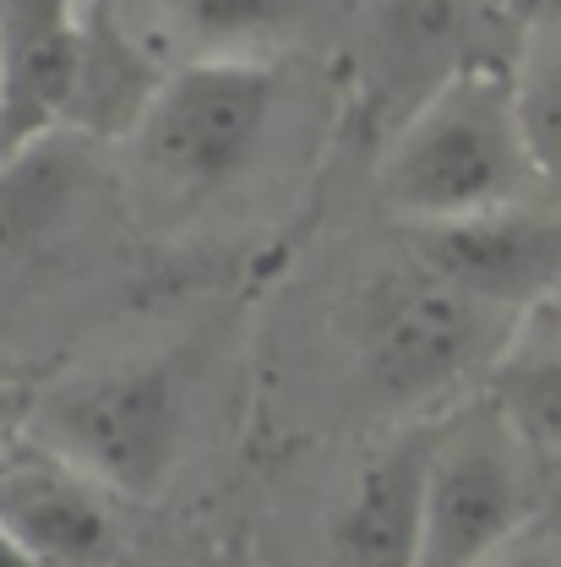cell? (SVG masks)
<instances>
[{"label": "cell", "mask_w": 561, "mask_h": 567, "mask_svg": "<svg viewBox=\"0 0 561 567\" xmlns=\"http://www.w3.org/2000/svg\"><path fill=\"white\" fill-rule=\"evenodd\" d=\"M529 447L491 404H469L436 425L425 475L420 567H480L529 535L534 470Z\"/></svg>", "instance_id": "obj_5"}, {"label": "cell", "mask_w": 561, "mask_h": 567, "mask_svg": "<svg viewBox=\"0 0 561 567\" xmlns=\"http://www.w3.org/2000/svg\"><path fill=\"white\" fill-rule=\"evenodd\" d=\"M518 17L540 28H561V0H518Z\"/></svg>", "instance_id": "obj_16"}, {"label": "cell", "mask_w": 561, "mask_h": 567, "mask_svg": "<svg viewBox=\"0 0 561 567\" xmlns=\"http://www.w3.org/2000/svg\"><path fill=\"white\" fill-rule=\"evenodd\" d=\"M273 110H279V71L268 61H235V55L180 61L153 87L132 142L158 181L202 197L246 175V164L262 153Z\"/></svg>", "instance_id": "obj_4"}, {"label": "cell", "mask_w": 561, "mask_h": 567, "mask_svg": "<svg viewBox=\"0 0 561 567\" xmlns=\"http://www.w3.org/2000/svg\"><path fill=\"white\" fill-rule=\"evenodd\" d=\"M98 158L93 137L61 126L44 137L22 142L17 153L0 158V262L44 251L55 235L76 224L82 203L93 197Z\"/></svg>", "instance_id": "obj_10"}, {"label": "cell", "mask_w": 561, "mask_h": 567, "mask_svg": "<svg viewBox=\"0 0 561 567\" xmlns=\"http://www.w3.org/2000/svg\"><path fill=\"white\" fill-rule=\"evenodd\" d=\"M0 524L39 567H121L110 492L33 431L0 442Z\"/></svg>", "instance_id": "obj_7"}, {"label": "cell", "mask_w": 561, "mask_h": 567, "mask_svg": "<svg viewBox=\"0 0 561 567\" xmlns=\"http://www.w3.org/2000/svg\"><path fill=\"white\" fill-rule=\"evenodd\" d=\"M316 0H158L169 39L186 50V61L235 55V61H268Z\"/></svg>", "instance_id": "obj_12"}, {"label": "cell", "mask_w": 561, "mask_h": 567, "mask_svg": "<svg viewBox=\"0 0 561 567\" xmlns=\"http://www.w3.org/2000/svg\"><path fill=\"white\" fill-rule=\"evenodd\" d=\"M486 404L534 458H561V317L529 311L486 377Z\"/></svg>", "instance_id": "obj_11"}, {"label": "cell", "mask_w": 561, "mask_h": 567, "mask_svg": "<svg viewBox=\"0 0 561 567\" xmlns=\"http://www.w3.org/2000/svg\"><path fill=\"white\" fill-rule=\"evenodd\" d=\"M409 257L425 274L486 300L496 311L529 317L561 289V203H501L486 213L404 224Z\"/></svg>", "instance_id": "obj_6"}, {"label": "cell", "mask_w": 561, "mask_h": 567, "mask_svg": "<svg viewBox=\"0 0 561 567\" xmlns=\"http://www.w3.org/2000/svg\"><path fill=\"white\" fill-rule=\"evenodd\" d=\"M0 567H39L28 551H22V546H17V535H11L6 524H0Z\"/></svg>", "instance_id": "obj_17"}, {"label": "cell", "mask_w": 561, "mask_h": 567, "mask_svg": "<svg viewBox=\"0 0 561 567\" xmlns=\"http://www.w3.org/2000/svg\"><path fill=\"white\" fill-rule=\"evenodd\" d=\"M523 317L425 274L409 257L354 300V344L365 382L387 404H436L464 382H486Z\"/></svg>", "instance_id": "obj_2"}, {"label": "cell", "mask_w": 561, "mask_h": 567, "mask_svg": "<svg viewBox=\"0 0 561 567\" xmlns=\"http://www.w3.org/2000/svg\"><path fill=\"white\" fill-rule=\"evenodd\" d=\"M87 39V0H0V158L71 126Z\"/></svg>", "instance_id": "obj_8"}, {"label": "cell", "mask_w": 561, "mask_h": 567, "mask_svg": "<svg viewBox=\"0 0 561 567\" xmlns=\"http://www.w3.org/2000/svg\"><path fill=\"white\" fill-rule=\"evenodd\" d=\"M28 421L39 442L66 453L104 492L153 496L180 458L186 393L175 365L164 360L104 365L33 399Z\"/></svg>", "instance_id": "obj_3"}, {"label": "cell", "mask_w": 561, "mask_h": 567, "mask_svg": "<svg viewBox=\"0 0 561 567\" xmlns=\"http://www.w3.org/2000/svg\"><path fill=\"white\" fill-rule=\"evenodd\" d=\"M28 410H33V393H28V388H17V382H0V442L22 431Z\"/></svg>", "instance_id": "obj_15"}, {"label": "cell", "mask_w": 561, "mask_h": 567, "mask_svg": "<svg viewBox=\"0 0 561 567\" xmlns=\"http://www.w3.org/2000/svg\"><path fill=\"white\" fill-rule=\"evenodd\" d=\"M480 567H561V540L557 535H518L507 551H496V557H486Z\"/></svg>", "instance_id": "obj_14"}, {"label": "cell", "mask_w": 561, "mask_h": 567, "mask_svg": "<svg viewBox=\"0 0 561 567\" xmlns=\"http://www.w3.org/2000/svg\"><path fill=\"white\" fill-rule=\"evenodd\" d=\"M430 442L436 425H415L365 458L333 518V567H420Z\"/></svg>", "instance_id": "obj_9"}, {"label": "cell", "mask_w": 561, "mask_h": 567, "mask_svg": "<svg viewBox=\"0 0 561 567\" xmlns=\"http://www.w3.org/2000/svg\"><path fill=\"white\" fill-rule=\"evenodd\" d=\"M534 181L518 71L496 55H469L464 66L441 71L382 158V203L404 224L523 203Z\"/></svg>", "instance_id": "obj_1"}, {"label": "cell", "mask_w": 561, "mask_h": 567, "mask_svg": "<svg viewBox=\"0 0 561 567\" xmlns=\"http://www.w3.org/2000/svg\"><path fill=\"white\" fill-rule=\"evenodd\" d=\"M518 115H523V142H529L534 175L561 203V55L540 61L529 76H518Z\"/></svg>", "instance_id": "obj_13"}]
</instances>
